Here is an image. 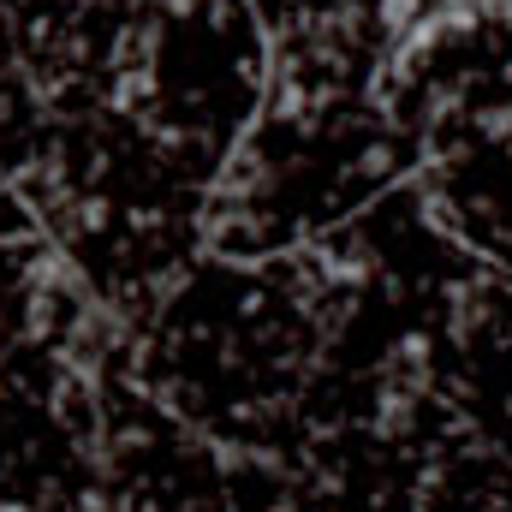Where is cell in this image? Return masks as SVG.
<instances>
[{"mask_svg":"<svg viewBox=\"0 0 512 512\" xmlns=\"http://www.w3.org/2000/svg\"><path fill=\"white\" fill-rule=\"evenodd\" d=\"M376 18H382L393 36H405V30L423 18V0H382V6H376Z\"/></svg>","mask_w":512,"mask_h":512,"instance_id":"1","label":"cell"},{"mask_svg":"<svg viewBox=\"0 0 512 512\" xmlns=\"http://www.w3.org/2000/svg\"><path fill=\"white\" fill-rule=\"evenodd\" d=\"M0 512H24V507H18V501H0Z\"/></svg>","mask_w":512,"mask_h":512,"instance_id":"2","label":"cell"}]
</instances>
